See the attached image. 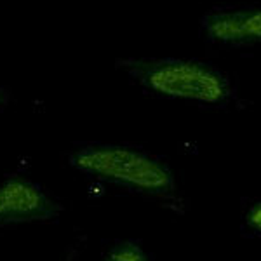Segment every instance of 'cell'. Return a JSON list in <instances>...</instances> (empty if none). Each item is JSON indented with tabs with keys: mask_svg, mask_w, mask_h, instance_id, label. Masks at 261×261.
I'll return each instance as SVG.
<instances>
[{
	"mask_svg": "<svg viewBox=\"0 0 261 261\" xmlns=\"http://www.w3.org/2000/svg\"><path fill=\"white\" fill-rule=\"evenodd\" d=\"M145 91L169 99L225 107L235 99L233 82L225 71L202 60L181 58H124L117 60Z\"/></svg>",
	"mask_w": 261,
	"mask_h": 261,
	"instance_id": "6da1fadb",
	"label": "cell"
},
{
	"mask_svg": "<svg viewBox=\"0 0 261 261\" xmlns=\"http://www.w3.org/2000/svg\"><path fill=\"white\" fill-rule=\"evenodd\" d=\"M77 171L150 197H172L178 190L174 172L162 159L125 145L87 143L71 151Z\"/></svg>",
	"mask_w": 261,
	"mask_h": 261,
	"instance_id": "7a4b0ae2",
	"label": "cell"
},
{
	"mask_svg": "<svg viewBox=\"0 0 261 261\" xmlns=\"http://www.w3.org/2000/svg\"><path fill=\"white\" fill-rule=\"evenodd\" d=\"M63 205L39 183L11 176L0 185V228L18 223L56 220Z\"/></svg>",
	"mask_w": 261,
	"mask_h": 261,
	"instance_id": "3957f363",
	"label": "cell"
},
{
	"mask_svg": "<svg viewBox=\"0 0 261 261\" xmlns=\"http://www.w3.org/2000/svg\"><path fill=\"white\" fill-rule=\"evenodd\" d=\"M209 42L241 49L261 44V6L216 7L200 21Z\"/></svg>",
	"mask_w": 261,
	"mask_h": 261,
	"instance_id": "277c9868",
	"label": "cell"
},
{
	"mask_svg": "<svg viewBox=\"0 0 261 261\" xmlns=\"http://www.w3.org/2000/svg\"><path fill=\"white\" fill-rule=\"evenodd\" d=\"M103 261H153L138 241H117L105 254Z\"/></svg>",
	"mask_w": 261,
	"mask_h": 261,
	"instance_id": "5b68a950",
	"label": "cell"
},
{
	"mask_svg": "<svg viewBox=\"0 0 261 261\" xmlns=\"http://www.w3.org/2000/svg\"><path fill=\"white\" fill-rule=\"evenodd\" d=\"M244 220H246L247 226H249L256 235L261 237V200L254 202V204L247 209L246 214H244Z\"/></svg>",
	"mask_w": 261,
	"mask_h": 261,
	"instance_id": "8992f818",
	"label": "cell"
},
{
	"mask_svg": "<svg viewBox=\"0 0 261 261\" xmlns=\"http://www.w3.org/2000/svg\"><path fill=\"white\" fill-rule=\"evenodd\" d=\"M11 101V91L7 87H0V108L6 107Z\"/></svg>",
	"mask_w": 261,
	"mask_h": 261,
	"instance_id": "52a82bcc",
	"label": "cell"
}]
</instances>
